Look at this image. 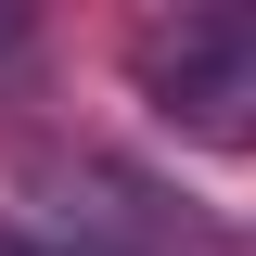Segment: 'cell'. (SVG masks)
<instances>
[{
  "label": "cell",
  "mask_w": 256,
  "mask_h": 256,
  "mask_svg": "<svg viewBox=\"0 0 256 256\" xmlns=\"http://www.w3.org/2000/svg\"><path fill=\"white\" fill-rule=\"evenodd\" d=\"M128 77H141V102H154L180 141H218V154L256 141V26H230V13L141 26L128 38Z\"/></svg>",
  "instance_id": "obj_1"
},
{
  "label": "cell",
  "mask_w": 256,
  "mask_h": 256,
  "mask_svg": "<svg viewBox=\"0 0 256 256\" xmlns=\"http://www.w3.org/2000/svg\"><path fill=\"white\" fill-rule=\"evenodd\" d=\"M0 52H13V13H0Z\"/></svg>",
  "instance_id": "obj_2"
}]
</instances>
